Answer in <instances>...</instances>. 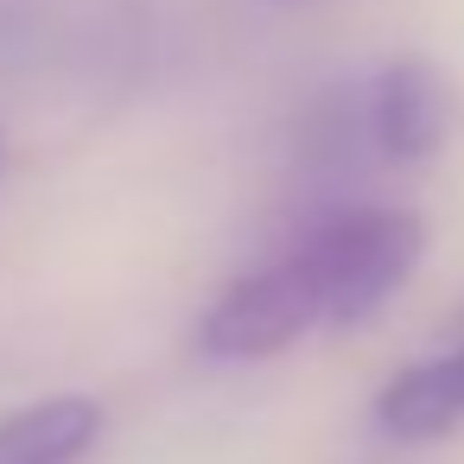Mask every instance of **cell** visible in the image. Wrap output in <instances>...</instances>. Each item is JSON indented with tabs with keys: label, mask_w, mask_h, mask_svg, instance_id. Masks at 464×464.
<instances>
[{
	"label": "cell",
	"mask_w": 464,
	"mask_h": 464,
	"mask_svg": "<svg viewBox=\"0 0 464 464\" xmlns=\"http://www.w3.org/2000/svg\"><path fill=\"white\" fill-rule=\"evenodd\" d=\"M305 267L318 280V299H324V324H362L388 305V293L420 267L426 255V223L420 210H401V204H369V210H350L337 223H324L305 248Z\"/></svg>",
	"instance_id": "1"
},
{
	"label": "cell",
	"mask_w": 464,
	"mask_h": 464,
	"mask_svg": "<svg viewBox=\"0 0 464 464\" xmlns=\"http://www.w3.org/2000/svg\"><path fill=\"white\" fill-rule=\"evenodd\" d=\"M312 324H324V299H318V280H312L305 255L293 248L286 261L223 286V299L198 324V356H210V362H267L286 343H299Z\"/></svg>",
	"instance_id": "2"
},
{
	"label": "cell",
	"mask_w": 464,
	"mask_h": 464,
	"mask_svg": "<svg viewBox=\"0 0 464 464\" xmlns=\"http://www.w3.org/2000/svg\"><path fill=\"white\" fill-rule=\"evenodd\" d=\"M451 128V90L426 58H394L369 90V134L388 160H426Z\"/></svg>",
	"instance_id": "3"
},
{
	"label": "cell",
	"mask_w": 464,
	"mask_h": 464,
	"mask_svg": "<svg viewBox=\"0 0 464 464\" xmlns=\"http://www.w3.org/2000/svg\"><path fill=\"white\" fill-rule=\"evenodd\" d=\"M375 426L401 445H420V439H445L464 426V343L458 350H439L413 369H401L382 394H375Z\"/></svg>",
	"instance_id": "4"
},
{
	"label": "cell",
	"mask_w": 464,
	"mask_h": 464,
	"mask_svg": "<svg viewBox=\"0 0 464 464\" xmlns=\"http://www.w3.org/2000/svg\"><path fill=\"white\" fill-rule=\"evenodd\" d=\"M96 439H102V401L45 394L0 420V464H83Z\"/></svg>",
	"instance_id": "5"
}]
</instances>
